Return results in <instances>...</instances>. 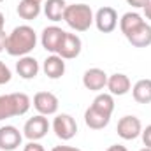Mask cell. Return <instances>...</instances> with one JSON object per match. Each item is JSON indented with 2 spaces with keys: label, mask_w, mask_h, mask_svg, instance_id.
I'll use <instances>...</instances> for the list:
<instances>
[{
  "label": "cell",
  "mask_w": 151,
  "mask_h": 151,
  "mask_svg": "<svg viewBox=\"0 0 151 151\" xmlns=\"http://www.w3.org/2000/svg\"><path fill=\"white\" fill-rule=\"evenodd\" d=\"M35 46H37V34L28 25H19L11 34H7L5 51L11 56H19V58L27 56L35 49Z\"/></svg>",
  "instance_id": "cell-1"
},
{
  "label": "cell",
  "mask_w": 151,
  "mask_h": 151,
  "mask_svg": "<svg viewBox=\"0 0 151 151\" xmlns=\"http://www.w3.org/2000/svg\"><path fill=\"white\" fill-rule=\"evenodd\" d=\"M63 21L76 32H86L95 23V14L86 4H72L65 7Z\"/></svg>",
  "instance_id": "cell-2"
},
{
  "label": "cell",
  "mask_w": 151,
  "mask_h": 151,
  "mask_svg": "<svg viewBox=\"0 0 151 151\" xmlns=\"http://www.w3.org/2000/svg\"><path fill=\"white\" fill-rule=\"evenodd\" d=\"M53 132L62 141H70L77 134V123L70 114H56L53 119Z\"/></svg>",
  "instance_id": "cell-3"
},
{
  "label": "cell",
  "mask_w": 151,
  "mask_h": 151,
  "mask_svg": "<svg viewBox=\"0 0 151 151\" xmlns=\"http://www.w3.org/2000/svg\"><path fill=\"white\" fill-rule=\"evenodd\" d=\"M47 132H49V121L42 114H37V116L30 118L23 127V135L28 141H40L42 137H46Z\"/></svg>",
  "instance_id": "cell-4"
},
{
  "label": "cell",
  "mask_w": 151,
  "mask_h": 151,
  "mask_svg": "<svg viewBox=\"0 0 151 151\" xmlns=\"http://www.w3.org/2000/svg\"><path fill=\"white\" fill-rule=\"evenodd\" d=\"M116 132L121 139L125 141H134L141 135L142 132V123L137 116H123L119 121H118V127H116Z\"/></svg>",
  "instance_id": "cell-5"
},
{
  "label": "cell",
  "mask_w": 151,
  "mask_h": 151,
  "mask_svg": "<svg viewBox=\"0 0 151 151\" xmlns=\"http://www.w3.org/2000/svg\"><path fill=\"white\" fill-rule=\"evenodd\" d=\"M58 97L51 91H39L34 95V107L37 109L39 114L42 116H51V114H56L58 111Z\"/></svg>",
  "instance_id": "cell-6"
},
{
  "label": "cell",
  "mask_w": 151,
  "mask_h": 151,
  "mask_svg": "<svg viewBox=\"0 0 151 151\" xmlns=\"http://www.w3.org/2000/svg\"><path fill=\"white\" fill-rule=\"evenodd\" d=\"M95 27L102 34H111L114 28L118 27V12L114 11L113 7H109V5L100 7L95 12Z\"/></svg>",
  "instance_id": "cell-7"
},
{
  "label": "cell",
  "mask_w": 151,
  "mask_h": 151,
  "mask_svg": "<svg viewBox=\"0 0 151 151\" xmlns=\"http://www.w3.org/2000/svg\"><path fill=\"white\" fill-rule=\"evenodd\" d=\"M65 35V30H62L60 27L56 25H51V27H46L42 30V35H40V44L42 47L51 53V55H56L60 44H62V39Z\"/></svg>",
  "instance_id": "cell-8"
},
{
  "label": "cell",
  "mask_w": 151,
  "mask_h": 151,
  "mask_svg": "<svg viewBox=\"0 0 151 151\" xmlns=\"http://www.w3.org/2000/svg\"><path fill=\"white\" fill-rule=\"evenodd\" d=\"M81 49H83L81 39L77 37L76 34H67L65 32V35L62 39V44H60V47L56 51V55L62 56L63 60H74V58H77L81 55Z\"/></svg>",
  "instance_id": "cell-9"
},
{
  "label": "cell",
  "mask_w": 151,
  "mask_h": 151,
  "mask_svg": "<svg viewBox=\"0 0 151 151\" xmlns=\"http://www.w3.org/2000/svg\"><path fill=\"white\" fill-rule=\"evenodd\" d=\"M23 135L19 134V130L12 125H5L0 127V150L2 151H14L21 146Z\"/></svg>",
  "instance_id": "cell-10"
},
{
  "label": "cell",
  "mask_w": 151,
  "mask_h": 151,
  "mask_svg": "<svg viewBox=\"0 0 151 151\" xmlns=\"http://www.w3.org/2000/svg\"><path fill=\"white\" fill-rule=\"evenodd\" d=\"M107 79H109V76L106 74L102 69L93 67V69H88L84 72V76H83V84L90 91H100V90H104L107 86Z\"/></svg>",
  "instance_id": "cell-11"
},
{
  "label": "cell",
  "mask_w": 151,
  "mask_h": 151,
  "mask_svg": "<svg viewBox=\"0 0 151 151\" xmlns=\"http://www.w3.org/2000/svg\"><path fill=\"white\" fill-rule=\"evenodd\" d=\"M107 90H109V93L113 97H116V95L123 97V95H127L132 90V83H130L127 74L116 72V74L109 76V79H107Z\"/></svg>",
  "instance_id": "cell-12"
},
{
  "label": "cell",
  "mask_w": 151,
  "mask_h": 151,
  "mask_svg": "<svg viewBox=\"0 0 151 151\" xmlns=\"http://www.w3.org/2000/svg\"><path fill=\"white\" fill-rule=\"evenodd\" d=\"M39 70H40V67H39V62L34 58V56H21L18 62H16V72L18 76L21 77V79H35L39 74Z\"/></svg>",
  "instance_id": "cell-13"
},
{
  "label": "cell",
  "mask_w": 151,
  "mask_h": 151,
  "mask_svg": "<svg viewBox=\"0 0 151 151\" xmlns=\"http://www.w3.org/2000/svg\"><path fill=\"white\" fill-rule=\"evenodd\" d=\"M42 70L49 79H60L65 74V60L58 55H51L44 60L42 63Z\"/></svg>",
  "instance_id": "cell-14"
},
{
  "label": "cell",
  "mask_w": 151,
  "mask_h": 151,
  "mask_svg": "<svg viewBox=\"0 0 151 151\" xmlns=\"http://www.w3.org/2000/svg\"><path fill=\"white\" fill-rule=\"evenodd\" d=\"M109 121H111V116L97 111V109L91 107V106L84 111V123H86V127H90V128H93V130H102V128H106V127L109 125Z\"/></svg>",
  "instance_id": "cell-15"
},
{
  "label": "cell",
  "mask_w": 151,
  "mask_h": 151,
  "mask_svg": "<svg viewBox=\"0 0 151 151\" xmlns=\"http://www.w3.org/2000/svg\"><path fill=\"white\" fill-rule=\"evenodd\" d=\"M127 40L134 47H148V46H151V25H148L144 21L137 30H134L130 35H127Z\"/></svg>",
  "instance_id": "cell-16"
},
{
  "label": "cell",
  "mask_w": 151,
  "mask_h": 151,
  "mask_svg": "<svg viewBox=\"0 0 151 151\" xmlns=\"http://www.w3.org/2000/svg\"><path fill=\"white\" fill-rule=\"evenodd\" d=\"M142 23H144V19H142V16H141L139 12H125V14L121 16V19H119V30H121V34L127 37V35H130L134 30H137Z\"/></svg>",
  "instance_id": "cell-17"
},
{
  "label": "cell",
  "mask_w": 151,
  "mask_h": 151,
  "mask_svg": "<svg viewBox=\"0 0 151 151\" xmlns=\"http://www.w3.org/2000/svg\"><path fill=\"white\" fill-rule=\"evenodd\" d=\"M16 11H18V14H19L21 19L32 21V19H35L39 14H40L42 5H40V2H37V0H21L18 4V9Z\"/></svg>",
  "instance_id": "cell-18"
},
{
  "label": "cell",
  "mask_w": 151,
  "mask_h": 151,
  "mask_svg": "<svg viewBox=\"0 0 151 151\" xmlns=\"http://www.w3.org/2000/svg\"><path fill=\"white\" fill-rule=\"evenodd\" d=\"M132 95L137 104H151V79H139L132 88Z\"/></svg>",
  "instance_id": "cell-19"
},
{
  "label": "cell",
  "mask_w": 151,
  "mask_h": 151,
  "mask_svg": "<svg viewBox=\"0 0 151 151\" xmlns=\"http://www.w3.org/2000/svg\"><path fill=\"white\" fill-rule=\"evenodd\" d=\"M65 0H46L44 4V14L47 19L51 21H62L63 19V12H65Z\"/></svg>",
  "instance_id": "cell-20"
},
{
  "label": "cell",
  "mask_w": 151,
  "mask_h": 151,
  "mask_svg": "<svg viewBox=\"0 0 151 151\" xmlns=\"http://www.w3.org/2000/svg\"><path fill=\"white\" fill-rule=\"evenodd\" d=\"M91 107H95L97 111H100V113L107 114V116H111L114 111V99L111 93H100V95H97L95 97V100L91 102Z\"/></svg>",
  "instance_id": "cell-21"
},
{
  "label": "cell",
  "mask_w": 151,
  "mask_h": 151,
  "mask_svg": "<svg viewBox=\"0 0 151 151\" xmlns=\"http://www.w3.org/2000/svg\"><path fill=\"white\" fill-rule=\"evenodd\" d=\"M16 114V106L12 100V95H0V121L7 119V118H14Z\"/></svg>",
  "instance_id": "cell-22"
},
{
  "label": "cell",
  "mask_w": 151,
  "mask_h": 151,
  "mask_svg": "<svg viewBox=\"0 0 151 151\" xmlns=\"http://www.w3.org/2000/svg\"><path fill=\"white\" fill-rule=\"evenodd\" d=\"M11 77H12V74H11V69L0 60V86L2 84H5V83H9L11 81Z\"/></svg>",
  "instance_id": "cell-23"
},
{
  "label": "cell",
  "mask_w": 151,
  "mask_h": 151,
  "mask_svg": "<svg viewBox=\"0 0 151 151\" xmlns=\"http://www.w3.org/2000/svg\"><path fill=\"white\" fill-rule=\"evenodd\" d=\"M141 137H142L144 148H151V125H148L146 128H142V132H141Z\"/></svg>",
  "instance_id": "cell-24"
},
{
  "label": "cell",
  "mask_w": 151,
  "mask_h": 151,
  "mask_svg": "<svg viewBox=\"0 0 151 151\" xmlns=\"http://www.w3.org/2000/svg\"><path fill=\"white\" fill-rule=\"evenodd\" d=\"M23 151H44V148H42V146L39 144L37 141H30L28 144H25Z\"/></svg>",
  "instance_id": "cell-25"
},
{
  "label": "cell",
  "mask_w": 151,
  "mask_h": 151,
  "mask_svg": "<svg viewBox=\"0 0 151 151\" xmlns=\"http://www.w3.org/2000/svg\"><path fill=\"white\" fill-rule=\"evenodd\" d=\"M127 4L132 5V7H135V9H144L150 4V0H127Z\"/></svg>",
  "instance_id": "cell-26"
},
{
  "label": "cell",
  "mask_w": 151,
  "mask_h": 151,
  "mask_svg": "<svg viewBox=\"0 0 151 151\" xmlns=\"http://www.w3.org/2000/svg\"><path fill=\"white\" fill-rule=\"evenodd\" d=\"M5 44H7V34L4 30H0V53L5 49Z\"/></svg>",
  "instance_id": "cell-27"
},
{
  "label": "cell",
  "mask_w": 151,
  "mask_h": 151,
  "mask_svg": "<svg viewBox=\"0 0 151 151\" xmlns=\"http://www.w3.org/2000/svg\"><path fill=\"white\" fill-rule=\"evenodd\" d=\"M51 151H81L79 148H72V146H55Z\"/></svg>",
  "instance_id": "cell-28"
},
{
  "label": "cell",
  "mask_w": 151,
  "mask_h": 151,
  "mask_svg": "<svg viewBox=\"0 0 151 151\" xmlns=\"http://www.w3.org/2000/svg\"><path fill=\"white\" fill-rule=\"evenodd\" d=\"M107 151H128V150H127L125 146H121V144H113Z\"/></svg>",
  "instance_id": "cell-29"
},
{
  "label": "cell",
  "mask_w": 151,
  "mask_h": 151,
  "mask_svg": "<svg viewBox=\"0 0 151 151\" xmlns=\"http://www.w3.org/2000/svg\"><path fill=\"white\" fill-rule=\"evenodd\" d=\"M144 16H146V19H150L151 21V0H150V4L144 7Z\"/></svg>",
  "instance_id": "cell-30"
},
{
  "label": "cell",
  "mask_w": 151,
  "mask_h": 151,
  "mask_svg": "<svg viewBox=\"0 0 151 151\" xmlns=\"http://www.w3.org/2000/svg\"><path fill=\"white\" fill-rule=\"evenodd\" d=\"M4 25H5V16L0 12V30H4Z\"/></svg>",
  "instance_id": "cell-31"
},
{
  "label": "cell",
  "mask_w": 151,
  "mask_h": 151,
  "mask_svg": "<svg viewBox=\"0 0 151 151\" xmlns=\"http://www.w3.org/2000/svg\"><path fill=\"white\" fill-rule=\"evenodd\" d=\"M141 151H151V148H142Z\"/></svg>",
  "instance_id": "cell-32"
},
{
  "label": "cell",
  "mask_w": 151,
  "mask_h": 151,
  "mask_svg": "<svg viewBox=\"0 0 151 151\" xmlns=\"http://www.w3.org/2000/svg\"><path fill=\"white\" fill-rule=\"evenodd\" d=\"M2 2H4V0H0V4H2Z\"/></svg>",
  "instance_id": "cell-33"
},
{
  "label": "cell",
  "mask_w": 151,
  "mask_h": 151,
  "mask_svg": "<svg viewBox=\"0 0 151 151\" xmlns=\"http://www.w3.org/2000/svg\"><path fill=\"white\" fill-rule=\"evenodd\" d=\"M37 2H42V0H37Z\"/></svg>",
  "instance_id": "cell-34"
}]
</instances>
